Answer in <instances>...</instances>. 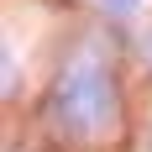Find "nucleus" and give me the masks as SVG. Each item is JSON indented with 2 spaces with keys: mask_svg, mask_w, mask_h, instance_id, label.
<instances>
[{
  "mask_svg": "<svg viewBox=\"0 0 152 152\" xmlns=\"http://www.w3.org/2000/svg\"><path fill=\"white\" fill-rule=\"evenodd\" d=\"M105 5H115V11H131V5H137V0H105Z\"/></svg>",
  "mask_w": 152,
  "mask_h": 152,
  "instance_id": "nucleus-1",
  "label": "nucleus"
}]
</instances>
